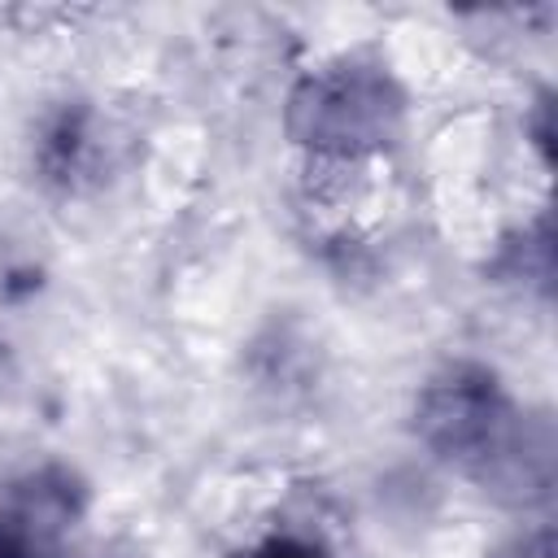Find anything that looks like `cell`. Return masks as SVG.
<instances>
[{"instance_id":"obj_1","label":"cell","mask_w":558,"mask_h":558,"mask_svg":"<svg viewBox=\"0 0 558 558\" xmlns=\"http://www.w3.org/2000/svg\"><path fill=\"white\" fill-rule=\"evenodd\" d=\"M279 558H292V554H279Z\"/></svg>"}]
</instances>
